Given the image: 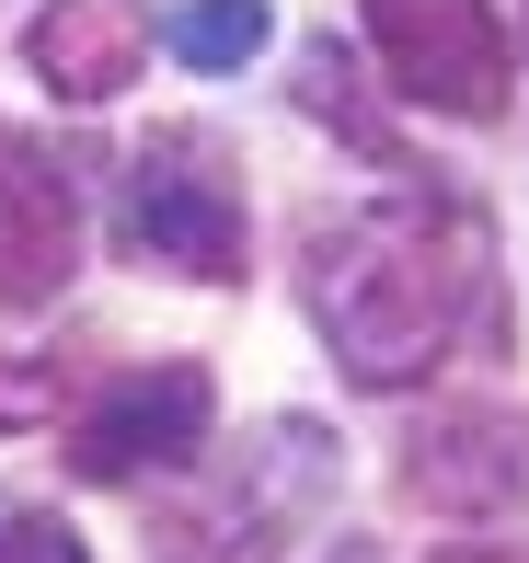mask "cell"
I'll return each instance as SVG.
<instances>
[{
  "mask_svg": "<svg viewBox=\"0 0 529 563\" xmlns=\"http://www.w3.org/2000/svg\"><path fill=\"white\" fill-rule=\"evenodd\" d=\"M472 288H484V219L449 196H392L345 230H311V311L368 391L438 368L461 345Z\"/></svg>",
  "mask_w": 529,
  "mask_h": 563,
  "instance_id": "obj_1",
  "label": "cell"
},
{
  "mask_svg": "<svg viewBox=\"0 0 529 563\" xmlns=\"http://www.w3.org/2000/svg\"><path fill=\"white\" fill-rule=\"evenodd\" d=\"M368 46H381L392 92L403 104H438L461 126L507 115V23H495V0H368Z\"/></svg>",
  "mask_w": 529,
  "mask_h": 563,
  "instance_id": "obj_2",
  "label": "cell"
},
{
  "mask_svg": "<svg viewBox=\"0 0 529 563\" xmlns=\"http://www.w3.org/2000/svg\"><path fill=\"white\" fill-rule=\"evenodd\" d=\"M115 242L139 265H173V276H242V196L196 162V139H162L128 162V196H115Z\"/></svg>",
  "mask_w": 529,
  "mask_h": 563,
  "instance_id": "obj_3",
  "label": "cell"
},
{
  "mask_svg": "<svg viewBox=\"0 0 529 563\" xmlns=\"http://www.w3.org/2000/svg\"><path fill=\"white\" fill-rule=\"evenodd\" d=\"M208 368L196 356H162V368H128L104 402H92L81 426H69V460H81L92 483H139V472H185L196 449H208Z\"/></svg>",
  "mask_w": 529,
  "mask_h": 563,
  "instance_id": "obj_4",
  "label": "cell"
},
{
  "mask_svg": "<svg viewBox=\"0 0 529 563\" xmlns=\"http://www.w3.org/2000/svg\"><path fill=\"white\" fill-rule=\"evenodd\" d=\"M81 276V185L58 150L0 139V311H46Z\"/></svg>",
  "mask_w": 529,
  "mask_h": 563,
  "instance_id": "obj_5",
  "label": "cell"
},
{
  "mask_svg": "<svg viewBox=\"0 0 529 563\" xmlns=\"http://www.w3.org/2000/svg\"><path fill=\"white\" fill-rule=\"evenodd\" d=\"M311 483H322V438H311V426H276L265 460H254V483H231L219 506L162 518V563H265L276 529L311 506Z\"/></svg>",
  "mask_w": 529,
  "mask_h": 563,
  "instance_id": "obj_6",
  "label": "cell"
},
{
  "mask_svg": "<svg viewBox=\"0 0 529 563\" xmlns=\"http://www.w3.org/2000/svg\"><path fill=\"white\" fill-rule=\"evenodd\" d=\"M23 58H35V81L58 104H115L150 58V12L139 0H46L23 23Z\"/></svg>",
  "mask_w": 529,
  "mask_h": 563,
  "instance_id": "obj_7",
  "label": "cell"
},
{
  "mask_svg": "<svg viewBox=\"0 0 529 563\" xmlns=\"http://www.w3.org/2000/svg\"><path fill=\"white\" fill-rule=\"evenodd\" d=\"M403 495L438 506V518H507V506L529 495V438H507V426H438V438H415V460H403Z\"/></svg>",
  "mask_w": 529,
  "mask_h": 563,
  "instance_id": "obj_8",
  "label": "cell"
},
{
  "mask_svg": "<svg viewBox=\"0 0 529 563\" xmlns=\"http://www.w3.org/2000/svg\"><path fill=\"white\" fill-rule=\"evenodd\" d=\"M276 46V0H185L173 12V58L185 69H242Z\"/></svg>",
  "mask_w": 529,
  "mask_h": 563,
  "instance_id": "obj_9",
  "label": "cell"
},
{
  "mask_svg": "<svg viewBox=\"0 0 529 563\" xmlns=\"http://www.w3.org/2000/svg\"><path fill=\"white\" fill-rule=\"evenodd\" d=\"M299 104H311L322 126H345V139H357V162H381V173H403V150H392V126H381V115L357 104V69L334 58V35H322L311 58H299Z\"/></svg>",
  "mask_w": 529,
  "mask_h": 563,
  "instance_id": "obj_10",
  "label": "cell"
},
{
  "mask_svg": "<svg viewBox=\"0 0 529 563\" xmlns=\"http://www.w3.org/2000/svg\"><path fill=\"white\" fill-rule=\"evenodd\" d=\"M0 563H92V552H81V529H69L58 506L0 495Z\"/></svg>",
  "mask_w": 529,
  "mask_h": 563,
  "instance_id": "obj_11",
  "label": "cell"
},
{
  "mask_svg": "<svg viewBox=\"0 0 529 563\" xmlns=\"http://www.w3.org/2000/svg\"><path fill=\"white\" fill-rule=\"evenodd\" d=\"M46 402H58V379H46V368H23V379H0V426H35Z\"/></svg>",
  "mask_w": 529,
  "mask_h": 563,
  "instance_id": "obj_12",
  "label": "cell"
},
{
  "mask_svg": "<svg viewBox=\"0 0 529 563\" xmlns=\"http://www.w3.org/2000/svg\"><path fill=\"white\" fill-rule=\"evenodd\" d=\"M438 563H529V552H438Z\"/></svg>",
  "mask_w": 529,
  "mask_h": 563,
  "instance_id": "obj_13",
  "label": "cell"
}]
</instances>
